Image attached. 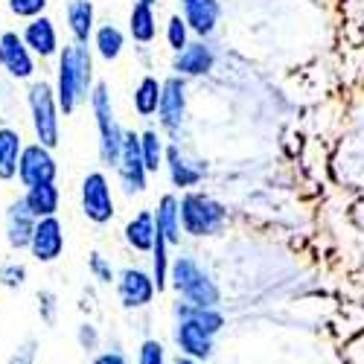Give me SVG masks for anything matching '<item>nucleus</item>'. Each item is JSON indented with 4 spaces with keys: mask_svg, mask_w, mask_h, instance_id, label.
Here are the masks:
<instances>
[{
    "mask_svg": "<svg viewBox=\"0 0 364 364\" xmlns=\"http://www.w3.org/2000/svg\"><path fill=\"white\" fill-rule=\"evenodd\" d=\"M6 4H9V12L15 18L29 21V18H36V15H44L50 0H6Z\"/></svg>",
    "mask_w": 364,
    "mask_h": 364,
    "instance_id": "cd10ccee",
    "label": "nucleus"
},
{
    "mask_svg": "<svg viewBox=\"0 0 364 364\" xmlns=\"http://www.w3.org/2000/svg\"><path fill=\"white\" fill-rule=\"evenodd\" d=\"M23 149V137L12 126H0V181H12L18 175V158Z\"/></svg>",
    "mask_w": 364,
    "mask_h": 364,
    "instance_id": "2eb2a0df",
    "label": "nucleus"
},
{
    "mask_svg": "<svg viewBox=\"0 0 364 364\" xmlns=\"http://www.w3.org/2000/svg\"><path fill=\"white\" fill-rule=\"evenodd\" d=\"M184 4V23H190L196 33L207 36L219 21V4L216 0H181Z\"/></svg>",
    "mask_w": 364,
    "mask_h": 364,
    "instance_id": "6ab92c4d",
    "label": "nucleus"
},
{
    "mask_svg": "<svg viewBox=\"0 0 364 364\" xmlns=\"http://www.w3.org/2000/svg\"><path fill=\"white\" fill-rule=\"evenodd\" d=\"M29 254H33L38 262H55L65 251V228L55 216H44L36 219L33 236H29Z\"/></svg>",
    "mask_w": 364,
    "mask_h": 364,
    "instance_id": "1a4fd4ad",
    "label": "nucleus"
},
{
    "mask_svg": "<svg viewBox=\"0 0 364 364\" xmlns=\"http://www.w3.org/2000/svg\"><path fill=\"white\" fill-rule=\"evenodd\" d=\"M178 222L184 225L187 233L193 236H204V233H213L219 230V225L225 222V210L210 201L207 196H184V201L178 204Z\"/></svg>",
    "mask_w": 364,
    "mask_h": 364,
    "instance_id": "20e7f679",
    "label": "nucleus"
},
{
    "mask_svg": "<svg viewBox=\"0 0 364 364\" xmlns=\"http://www.w3.org/2000/svg\"><path fill=\"white\" fill-rule=\"evenodd\" d=\"M155 230L166 239V245H175L181 239V222H178V201L175 196H164L155 213Z\"/></svg>",
    "mask_w": 364,
    "mask_h": 364,
    "instance_id": "aec40b11",
    "label": "nucleus"
},
{
    "mask_svg": "<svg viewBox=\"0 0 364 364\" xmlns=\"http://www.w3.org/2000/svg\"><path fill=\"white\" fill-rule=\"evenodd\" d=\"M90 271H94V274H97L102 283H111V268L105 265V259H102L100 254L90 257Z\"/></svg>",
    "mask_w": 364,
    "mask_h": 364,
    "instance_id": "2f4dec72",
    "label": "nucleus"
},
{
    "mask_svg": "<svg viewBox=\"0 0 364 364\" xmlns=\"http://www.w3.org/2000/svg\"><path fill=\"white\" fill-rule=\"evenodd\" d=\"M178 364H193V361L190 358H178Z\"/></svg>",
    "mask_w": 364,
    "mask_h": 364,
    "instance_id": "c9c22d12",
    "label": "nucleus"
},
{
    "mask_svg": "<svg viewBox=\"0 0 364 364\" xmlns=\"http://www.w3.org/2000/svg\"><path fill=\"white\" fill-rule=\"evenodd\" d=\"M90 108H94L97 129H100V155H102V161L108 166H117L119 146H123V129H119L117 119H114L111 94H108V87L102 82L90 90Z\"/></svg>",
    "mask_w": 364,
    "mask_h": 364,
    "instance_id": "7ed1b4c3",
    "label": "nucleus"
},
{
    "mask_svg": "<svg viewBox=\"0 0 364 364\" xmlns=\"http://www.w3.org/2000/svg\"><path fill=\"white\" fill-rule=\"evenodd\" d=\"M90 73H94V62L85 44H68L58 53V82L53 94L62 114H73L79 102L90 97Z\"/></svg>",
    "mask_w": 364,
    "mask_h": 364,
    "instance_id": "f257e3e1",
    "label": "nucleus"
},
{
    "mask_svg": "<svg viewBox=\"0 0 364 364\" xmlns=\"http://www.w3.org/2000/svg\"><path fill=\"white\" fill-rule=\"evenodd\" d=\"M58 175L55 158H53V149L41 146V143H29L21 149V158H18V181L23 187H38V184H53Z\"/></svg>",
    "mask_w": 364,
    "mask_h": 364,
    "instance_id": "39448f33",
    "label": "nucleus"
},
{
    "mask_svg": "<svg viewBox=\"0 0 364 364\" xmlns=\"http://www.w3.org/2000/svg\"><path fill=\"white\" fill-rule=\"evenodd\" d=\"M33 228H36V216L26 210V204L18 198L6 207V242L9 248L21 251L29 245V236H33Z\"/></svg>",
    "mask_w": 364,
    "mask_h": 364,
    "instance_id": "f8f14e48",
    "label": "nucleus"
},
{
    "mask_svg": "<svg viewBox=\"0 0 364 364\" xmlns=\"http://www.w3.org/2000/svg\"><path fill=\"white\" fill-rule=\"evenodd\" d=\"M155 294V283L151 277H146L143 271H123V277H119V297H123L126 306H146Z\"/></svg>",
    "mask_w": 364,
    "mask_h": 364,
    "instance_id": "4468645a",
    "label": "nucleus"
},
{
    "mask_svg": "<svg viewBox=\"0 0 364 364\" xmlns=\"http://www.w3.org/2000/svg\"><path fill=\"white\" fill-rule=\"evenodd\" d=\"M23 277H26V268H23V265H18V262H6L4 268H0V283H6L9 289L21 286V283H23Z\"/></svg>",
    "mask_w": 364,
    "mask_h": 364,
    "instance_id": "c756f323",
    "label": "nucleus"
},
{
    "mask_svg": "<svg viewBox=\"0 0 364 364\" xmlns=\"http://www.w3.org/2000/svg\"><path fill=\"white\" fill-rule=\"evenodd\" d=\"M82 210L90 222L105 225L114 219V196L102 172H90L82 181Z\"/></svg>",
    "mask_w": 364,
    "mask_h": 364,
    "instance_id": "6e6552de",
    "label": "nucleus"
},
{
    "mask_svg": "<svg viewBox=\"0 0 364 364\" xmlns=\"http://www.w3.org/2000/svg\"><path fill=\"white\" fill-rule=\"evenodd\" d=\"M21 38L29 47V53L38 55V58H53L58 53V33H55V26H53V21L47 15L29 18Z\"/></svg>",
    "mask_w": 364,
    "mask_h": 364,
    "instance_id": "9b49d317",
    "label": "nucleus"
},
{
    "mask_svg": "<svg viewBox=\"0 0 364 364\" xmlns=\"http://www.w3.org/2000/svg\"><path fill=\"white\" fill-rule=\"evenodd\" d=\"M97 53L105 58V62H114V58H119V53H123V33L114 26V23H105L97 29Z\"/></svg>",
    "mask_w": 364,
    "mask_h": 364,
    "instance_id": "b1692460",
    "label": "nucleus"
},
{
    "mask_svg": "<svg viewBox=\"0 0 364 364\" xmlns=\"http://www.w3.org/2000/svg\"><path fill=\"white\" fill-rule=\"evenodd\" d=\"M9 364H33V344L23 347V350H18V353H15V358H12Z\"/></svg>",
    "mask_w": 364,
    "mask_h": 364,
    "instance_id": "473e14b6",
    "label": "nucleus"
},
{
    "mask_svg": "<svg viewBox=\"0 0 364 364\" xmlns=\"http://www.w3.org/2000/svg\"><path fill=\"white\" fill-rule=\"evenodd\" d=\"M137 4H146V6H155L158 0H137Z\"/></svg>",
    "mask_w": 364,
    "mask_h": 364,
    "instance_id": "f704fd0d",
    "label": "nucleus"
},
{
    "mask_svg": "<svg viewBox=\"0 0 364 364\" xmlns=\"http://www.w3.org/2000/svg\"><path fill=\"white\" fill-rule=\"evenodd\" d=\"M21 201L26 204V210H29V213H33L36 219H44V216H55L62 196H58V187H55V181H53V184L26 187V193L21 196Z\"/></svg>",
    "mask_w": 364,
    "mask_h": 364,
    "instance_id": "f3484780",
    "label": "nucleus"
},
{
    "mask_svg": "<svg viewBox=\"0 0 364 364\" xmlns=\"http://www.w3.org/2000/svg\"><path fill=\"white\" fill-rule=\"evenodd\" d=\"M0 68L15 82H26L36 76V55L29 53V47L23 44V38L15 29H6L0 36Z\"/></svg>",
    "mask_w": 364,
    "mask_h": 364,
    "instance_id": "0eeeda50",
    "label": "nucleus"
},
{
    "mask_svg": "<svg viewBox=\"0 0 364 364\" xmlns=\"http://www.w3.org/2000/svg\"><path fill=\"white\" fill-rule=\"evenodd\" d=\"M158 111H161V123L166 129H178L181 126V119H184V82L169 79V82L161 85Z\"/></svg>",
    "mask_w": 364,
    "mask_h": 364,
    "instance_id": "ddd939ff",
    "label": "nucleus"
},
{
    "mask_svg": "<svg viewBox=\"0 0 364 364\" xmlns=\"http://www.w3.org/2000/svg\"><path fill=\"white\" fill-rule=\"evenodd\" d=\"M158 100H161V82L158 79H151L146 76L137 90H134V108L140 117H149V114H155L158 111Z\"/></svg>",
    "mask_w": 364,
    "mask_h": 364,
    "instance_id": "393cba45",
    "label": "nucleus"
},
{
    "mask_svg": "<svg viewBox=\"0 0 364 364\" xmlns=\"http://www.w3.org/2000/svg\"><path fill=\"white\" fill-rule=\"evenodd\" d=\"M166 158H169V172H172L175 187H190V184H196V181L201 178L198 169H190V164L181 158V151H178V149H169V151H166Z\"/></svg>",
    "mask_w": 364,
    "mask_h": 364,
    "instance_id": "a878e982",
    "label": "nucleus"
},
{
    "mask_svg": "<svg viewBox=\"0 0 364 364\" xmlns=\"http://www.w3.org/2000/svg\"><path fill=\"white\" fill-rule=\"evenodd\" d=\"M26 105H29V117H33L36 143L55 149L58 140H62V126H58V105H55L53 87L44 79L33 82L26 90Z\"/></svg>",
    "mask_w": 364,
    "mask_h": 364,
    "instance_id": "f03ea898",
    "label": "nucleus"
},
{
    "mask_svg": "<svg viewBox=\"0 0 364 364\" xmlns=\"http://www.w3.org/2000/svg\"><path fill=\"white\" fill-rule=\"evenodd\" d=\"M210 336H213V332L204 326L198 312H196V318H187L184 323H181V329H178L181 347H184L190 355H196V358H204L210 353Z\"/></svg>",
    "mask_w": 364,
    "mask_h": 364,
    "instance_id": "a211bd4d",
    "label": "nucleus"
},
{
    "mask_svg": "<svg viewBox=\"0 0 364 364\" xmlns=\"http://www.w3.org/2000/svg\"><path fill=\"white\" fill-rule=\"evenodd\" d=\"M94 364H126V361L119 358V355H111V353H108V355H100Z\"/></svg>",
    "mask_w": 364,
    "mask_h": 364,
    "instance_id": "72a5a7b5",
    "label": "nucleus"
},
{
    "mask_svg": "<svg viewBox=\"0 0 364 364\" xmlns=\"http://www.w3.org/2000/svg\"><path fill=\"white\" fill-rule=\"evenodd\" d=\"M117 172H119V181H123L126 193H143L146 190V166H143V155H140V134L123 132Z\"/></svg>",
    "mask_w": 364,
    "mask_h": 364,
    "instance_id": "9d476101",
    "label": "nucleus"
},
{
    "mask_svg": "<svg viewBox=\"0 0 364 364\" xmlns=\"http://www.w3.org/2000/svg\"><path fill=\"white\" fill-rule=\"evenodd\" d=\"M158 26H155V12H151V6L146 4H134L132 9V38L140 41V44H149L151 38H155Z\"/></svg>",
    "mask_w": 364,
    "mask_h": 364,
    "instance_id": "5701e85b",
    "label": "nucleus"
},
{
    "mask_svg": "<svg viewBox=\"0 0 364 364\" xmlns=\"http://www.w3.org/2000/svg\"><path fill=\"white\" fill-rule=\"evenodd\" d=\"M68 29L76 44H87L90 33H94V4L90 0H70L65 6Z\"/></svg>",
    "mask_w": 364,
    "mask_h": 364,
    "instance_id": "dca6fc26",
    "label": "nucleus"
},
{
    "mask_svg": "<svg viewBox=\"0 0 364 364\" xmlns=\"http://www.w3.org/2000/svg\"><path fill=\"white\" fill-rule=\"evenodd\" d=\"M126 239H129V245H134L137 251H149L151 245H155V216L137 213L126 225Z\"/></svg>",
    "mask_w": 364,
    "mask_h": 364,
    "instance_id": "4be33fe9",
    "label": "nucleus"
},
{
    "mask_svg": "<svg viewBox=\"0 0 364 364\" xmlns=\"http://www.w3.org/2000/svg\"><path fill=\"white\" fill-rule=\"evenodd\" d=\"M140 364H164V347L158 341H146L140 350Z\"/></svg>",
    "mask_w": 364,
    "mask_h": 364,
    "instance_id": "7c9ffc66",
    "label": "nucleus"
},
{
    "mask_svg": "<svg viewBox=\"0 0 364 364\" xmlns=\"http://www.w3.org/2000/svg\"><path fill=\"white\" fill-rule=\"evenodd\" d=\"M140 155H143L146 172H158V166L164 161V146H161V137L155 132L140 134Z\"/></svg>",
    "mask_w": 364,
    "mask_h": 364,
    "instance_id": "bb28decb",
    "label": "nucleus"
},
{
    "mask_svg": "<svg viewBox=\"0 0 364 364\" xmlns=\"http://www.w3.org/2000/svg\"><path fill=\"white\" fill-rule=\"evenodd\" d=\"M166 38H169V47H172V50H178V53L187 47V23L181 21L178 15L169 21V33H166Z\"/></svg>",
    "mask_w": 364,
    "mask_h": 364,
    "instance_id": "c85d7f7f",
    "label": "nucleus"
},
{
    "mask_svg": "<svg viewBox=\"0 0 364 364\" xmlns=\"http://www.w3.org/2000/svg\"><path fill=\"white\" fill-rule=\"evenodd\" d=\"M172 280H175L178 291L184 294V297H190L198 309L213 306V303L219 300L216 286L204 277V271H201L193 259H175V265H172Z\"/></svg>",
    "mask_w": 364,
    "mask_h": 364,
    "instance_id": "423d86ee",
    "label": "nucleus"
},
{
    "mask_svg": "<svg viewBox=\"0 0 364 364\" xmlns=\"http://www.w3.org/2000/svg\"><path fill=\"white\" fill-rule=\"evenodd\" d=\"M213 68V53H210L204 44H190L178 53L175 58V70L181 73H190V76H198V73H207Z\"/></svg>",
    "mask_w": 364,
    "mask_h": 364,
    "instance_id": "412c9836",
    "label": "nucleus"
}]
</instances>
